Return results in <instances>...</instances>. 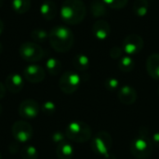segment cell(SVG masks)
Segmentation results:
<instances>
[{"mask_svg":"<svg viewBox=\"0 0 159 159\" xmlns=\"http://www.w3.org/2000/svg\"><path fill=\"white\" fill-rule=\"evenodd\" d=\"M48 41L55 51L65 53L73 48L75 36L68 27L55 26L48 33Z\"/></svg>","mask_w":159,"mask_h":159,"instance_id":"6da1fadb","label":"cell"},{"mask_svg":"<svg viewBox=\"0 0 159 159\" xmlns=\"http://www.w3.org/2000/svg\"><path fill=\"white\" fill-rule=\"evenodd\" d=\"M87 15L86 5L82 0H65L61 7V20L70 25L81 23Z\"/></svg>","mask_w":159,"mask_h":159,"instance_id":"7a4b0ae2","label":"cell"},{"mask_svg":"<svg viewBox=\"0 0 159 159\" xmlns=\"http://www.w3.org/2000/svg\"><path fill=\"white\" fill-rule=\"evenodd\" d=\"M65 135L72 142L86 143L91 139L92 131L87 123L83 121H73L66 127Z\"/></svg>","mask_w":159,"mask_h":159,"instance_id":"3957f363","label":"cell"},{"mask_svg":"<svg viewBox=\"0 0 159 159\" xmlns=\"http://www.w3.org/2000/svg\"><path fill=\"white\" fill-rule=\"evenodd\" d=\"M153 142L147 133H140L130 144V152L137 159H147L153 153Z\"/></svg>","mask_w":159,"mask_h":159,"instance_id":"277c9868","label":"cell"},{"mask_svg":"<svg viewBox=\"0 0 159 159\" xmlns=\"http://www.w3.org/2000/svg\"><path fill=\"white\" fill-rule=\"evenodd\" d=\"M81 83L80 75L73 71H67L61 75L59 80L60 89L65 94H73L75 93Z\"/></svg>","mask_w":159,"mask_h":159,"instance_id":"5b68a950","label":"cell"},{"mask_svg":"<svg viewBox=\"0 0 159 159\" xmlns=\"http://www.w3.org/2000/svg\"><path fill=\"white\" fill-rule=\"evenodd\" d=\"M20 57L28 62H35L44 57L43 48L35 42H24L19 48Z\"/></svg>","mask_w":159,"mask_h":159,"instance_id":"8992f818","label":"cell"},{"mask_svg":"<svg viewBox=\"0 0 159 159\" xmlns=\"http://www.w3.org/2000/svg\"><path fill=\"white\" fill-rule=\"evenodd\" d=\"M113 145V139L106 131L98 132L91 141V148L93 152L100 156H105L109 153Z\"/></svg>","mask_w":159,"mask_h":159,"instance_id":"52a82bcc","label":"cell"},{"mask_svg":"<svg viewBox=\"0 0 159 159\" xmlns=\"http://www.w3.org/2000/svg\"><path fill=\"white\" fill-rule=\"evenodd\" d=\"M14 139L19 143H25L29 142L33 137V128L31 124L26 121H16L11 129Z\"/></svg>","mask_w":159,"mask_h":159,"instance_id":"ba28073f","label":"cell"},{"mask_svg":"<svg viewBox=\"0 0 159 159\" xmlns=\"http://www.w3.org/2000/svg\"><path fill=\"white\" fill-rule=\"evenodd\" d=\"M121 47L124 50V53H126L129 56H132L140 53L143 50L144 47V41L141 35L131 34L127 35L123 39Z\"/></svg>","mask_w":159,"mask_h":159,"instance_id":"9c48e42d","label":"cell"},{"mask_svg":"<svg viewBox=\"0 0 159 159\" xmlns=\"http://www.w3.org/2000/svg\"><path fill=\"white\" fill-rule=\"evenodd\" d=\"M23 77L30 83H40L46 77L45 69L37 64H30L23 70Z\"/></svg>","mask_w":159,"mask_h":159,"instance_id":"30bf717a","label":"cell"},{"mask_svg":"<svg viewBox=\"0 0 159 159\" xmlns=\"http://www.w3.org/2000/svg\"><path fill=\"white\" fill-rule=\"evenodd\" d=\"M40 110L38 102L33 99H27L20 102L19 106V114L25 119H31L37 116Z\"/></svg>","mask_w":159,"mask_h":159,"instance_id":"8fae6325","label":"cell"},{"mask_svg":"<svg viewBox=\"0 0 159 159\" xmlns=\"http://www.w3.org/2000/svg\"><path fill=\"white\" fill-rule=\"evenodd\" d=\"M23 85H24V82H23L22 76L17 73L9 74L5 80L6 89L11 93L20 92L23 89Z\"/></svg>","mask_w":159,"mask_h":159,"instance_id":"7c38bea8","label":"cell"},{"mask_svg":"<svg viewBox=\"0 0 159 159\" xmlns=\"http://www.w3.org/2000/svg\"><path fill=\"white\" fill-rule=\"evenodd\" d=\"M118 100L120 102H122L125 105H131L133 104L138 98L137 91L130 86H123L119 89L118 94H117Z\"/></svg>","mask_w":159,"mask_h":159,"instance_id":"4fadbf2b","label":"cell"},{"mask_svg":"<svg viewBox=\"0 0 159 159\" xmlns=\"http://www.w3.org/2000/svg\"><path fill=\"white\" fill-rule=\"evenodd\" d=\"M111 33L110 24L103 20H96L92 25V34L99 40H105L109 37Z\"/></svg>","mask_w":159,"mask_h":159,"instance_id":"5bb4252c","label":"cell"},{"mask_svg":"<svg viewBox=\"0 0 159 159\" xmlns=\"http://www.w3.org/2000/svg\"><path fill=\"white\" fill-rule=\"evenodd\" d=\"M40 14L47 20H53L58 14V7L56 3L52 0L44 1L40 6Z\"/></svg>","mask_w":159,"mask_h":159,"instance_id":"9a60e30c","label":"cell"},{"mask_svg":"<svg viewBox=\"0 0 159 159\" xmlns=\"http://www.w3.org/2000/svg\"><path fill=\"white\" fill-rule=\"evenodd\" d=\"M146 70L152 78L159 80V53H153L147 58Z\"/></svg>","mask_w":159,"mask_h":159,"instance_id":"2e32d148","label":"cell"},{"mask_svg":"<svg viewBox=\"0 0 159 159\" xmlns=\"http://www.w3.org/2000/svg\"><path fill=\"white\" fill-rule=\"evenodd\" d=\"M108 7L102 0H92L90 3V12L94 18L105 17L108 14Z\"/></svg>","mask_w":159,"mask_h":159,"instance_id":"e0dca14e","label":"cell"},{"mask_svg":"<svg viewBox=\"0 0 159 159\" xmlns=\"http://www.w3.org/2000/svg\"><path fill=\"white\" fill-rule=\"evenodd\" d=\"M56 155L59 159H72L74 157V147L69 143H61L56 147Z\"/></svg>","mask_w":159,"mask_h":159,"instance_id":"ac0fdd59","label":"cell"},{"mask_svg":"<svg viewBox=\"0 0 159 159\" xmlns=\"http://www.w3.org/2000/svg\"><path fill=\"white\" fill-rule=\"evenodd\" d=\"M89 64H90V61H89V59L87 55L85 54H76L74 59H73V65L74 67L80 71V72H85L89 69Z\"/></svg>","mask_w":159,"mask_h":159,"instance_id":"d6986e66","label":"cell"},{"mask_svg":"<svg viewBox=\"0 0 159 159\" xmlns=\"http://www.w3.org/2000/svg\"><path fill=\"white\" fill-rule=\"evenodd\" d=\"M133 12L138 17H144L149 11L148 0H135L132 7Z\"/></svg>","mask_w":159,"mask_h":159,"instance_id":"ffe728a7","label":"cell"},{"mask_svg":"<svg viewBox=\"0 0 159 159\" xmlns=\"http://www.w3.org/2000/svg\"><path fill=\"white\" fill-rule=\"evenodd\" d=\"M46 69L51 75H58L62 69L61 62L56 58H49L46 62Z\"/></svg>","mask_w":159,"mask_h":159,"instance_id":"44dd1931","label":"cell"},{"mask_svg":"<svg viewBox=\"0 0 159 159\" xmlns=\"http://www.w3.org/2000/svg\"><path fill=\"white\" fill-rule=\"evenodd\" d=\"M11 6L17 14H24L31 8V0H12Z\"/></svg>","mask_w":159,"mask_h":159,"instance_id":"7402d4cb","label":"cell"},{"mask_svg":"<svg viewBox=\"0 0 159 159\" xmlns=\"http://www.w3.org/2000/svg\"><path fill=\"white\" fill-rule=\"evenodd\" d=\"M135 67V61L134 60L129 56V55H125L123 56L118 62V68L121 72L123 73H129L131 72Z\"/></svg>","mask_w":159,"mask_h":159,"instance_id":"603a6c76","label":"cell"},{"mask_svg":"<svg viewBox=\"0 0 159 159\" xmlns=\"http://www.w3.org/2000/svg\"><path fill=\"white\" fill-rule=\"evenodd\" d=\"M20 157L22 159H37L38 151L34 146L26 144L20 150Z\"/></svg>","mask_w":159,"mask_h":159,"instance_id":"cb8c5ba5","label":"cell"},{"mask_svg":"<svg viewBox=\"0 0 159 159\" xmlns=\"http://www.w3.org/2000/svg\"><path fill=\"white\" fill-rule=\"evenodd\" d=\"M31 38L35 43H42L48 39V33L42 28H36L31 32Z\"/></svg>","mask_w":159,"mask_h":159,"instance_id":"d4e9b609","label":"cell"},{"mask_svg":"<svg viewBox=\"0 0 159 159\" xmlns=\"http://www.w3.org/2000/svg\"><path fill=\"white\" fill-rule=\"evenodd\" d=\"M108 7L115 8V9H121L124 8L127 4L128 0H102Z\"/></svg>","mask_w":159,"mask_h":159,"instance_id":"484cf974","label":"cell"},{"mask_svg":"<svg viewBox=\"0 0 159 159\" xmlns=\"http://www.w3.org/2000/svg\"><path fill=\"white\" fill-rule=\"evenodd\" d=\"M40 108L42 113L45 114L46 116H52L56 112V105L53 102L50 101L45 102Z\"/></svg>","mask_w":159,"mask_h":159,"instance_id":"4316f807","label":"cell"},{"mask_svg":"<svg viewBox=\"0 0 159 159\" xmlns=\"http://www.w3.org/2000/svg\"><path fill=\"white\" fill-rule=\"evenodd\" d=\"M104 86L105 88L111 91V92H114V91H116L119 88V81L116 78V77H109L105 80V83H104Z\"/></svg>","mask_w":159,"mask_h":159,"instance_id":"83f0119b","label":"cell"},{"mask_svg":"<svg viewBox=\"0 0 159 159\" xmlns=\"http://www.w3.org/2000/svg\"><path fill=\"white\" fill-rule=\"evenodd\" d=\"M123 53H124V50L122 48V47H118V46H116V47H113L110 51H109V55L112 59H121L123 57Z\"/></svg>","mask_w":159,"mask_h":159,"instance_id":"f1b7e54d","label":"cell"},{"mask_svg":"<svg viewBox=\"0 0 159 159\" xmlns=\"http://www.w3.org/2000/svg\"><path fill=\"white\" fill-rule=\"evenodd\" d=\"M51 139H52V142L58 145V144H60V143H64V142H65L66 135H65V134H63V133H62V132H61V131H56V132H54V133L52 134Z\"/></svg>","mask_w":159,"mask_h":159,"instance_id":"f546056e","label":"cell"},{"mask_svg":"<svg viewBox=\"0 0 159 159\" xmlns=\"http://www.w3.org/2000/svg\"><path fill=\"white\" fill-rule=\"evenodd\" d=\"M19 149H20V146H19L18 143H12L8 146V151L11 154H16L19 151Z\"/></svg>","mask_w":159,"mask_h":159,"instance_id":"4dcf8cb0","label":"cell"},{"mask_svg":"<svg viewBox=\"0 0 159 159\" xmlns=\"http://www.w3.org/2000/svg\"><path fill=\"white\" fill-rule=\"evenodd\" d=\"M152 142H153V144L157 147L159 148V132H157L154 134L153 138H152Z\"/></svg>","mask_w":159,"mask_h":159,"instance_id":"1f68e13d","label":"cell"},{"mask_svg":"<svg viewBox=\"0 0 159 159\" xmlns=\"http://www.w3.org/2000/svg\"><path fill=\"white\" fill-rule=\"evenodd\" d=\"M6 86H5V84H3V83H1L0 82V101L5 97V95H6Z\"/></svg>","mask_w":159,"mask_h":159,"instance_id":"d6a6232c","label":"cell"},{"mask_svg":"<svg viewBox=\"0 0 159 159\" xmlns=\"http://www.w3.org/2000/svg\"><path fill=\"white\" fill-rule=\"evenodd\" d=\"M104 157V159H116V157L114 156V155H112V154H106L105 156H103Z\"/></svg>","mask_w":159,"mask_h":159,"instance_id":"836d02e7","label":"cell"},{"mask_svg":"<svg viewBox=\"0 0 159 159\" xmlns=\"http://www.w3.org/2000/svg\"><path fill=\"white\" fill-rule=\"evenodd\" d=\"M3 31H4V22H3V20L0 19V35H1V34L3 33Z\"/></svg>","mask_w":159,"mask_h":159,"instance_id":"e575fe53","label":"cell"},{"mask_svg":"<svg viewBox=\"0 0 159 159\" xmlns=\"http://www.w3.org/2000/svg\"><path fill=\"white\" fill-rule=\"evenodd\" d=\"M3 52V46H2V44L0 43V54Z\"/></svg>","mask_w":159,"mask_h":159,"instance_id":"d590c367","label":"cell"},{"mask_svg":"<svg viewBox=\"0 0 159 159\" xmlns=\"http://www.w3.org/2000/svg\"><path fill=\"white\" fill-rule=\"evenodd\" d=\"M3 4H4V0H0V7H2Z\"/></svg>","mask_w":159,"mask_h":159,"instance_id":"8d00e7d4","label":"cell"},{"mask_svg":"<svg viewBox=\"0 0 159 159\" xmlns=\"http://www.w3.org/2000/svg\"><path fill=\"white\" fill-rule=\"evenodd\" d=\"M2 114V106L0 105V115Z\"/></svg>","mask_w":159,"mask_h":159,"instance_id":"74e56055","label":"cell"},{"mask_svg":"<svg viewBox=\"0 0 159 159\" xmlns=\"http://www.w3.org/2000/svg\"><path fill=\"white\" fill-rule=\"evenodd\" d=\"M0 159H2V156H1V154H0Z\"/></svg>","mask_w":159,"mask_h":159,"instance_id":"f35d334b","label":"cell"},{"mask_svg":"<svg viewBox=\"0 0 159 159\" xmlns=\"http://www.w3.org/2000/svg\"><path fill=\"white\" fill-rule=\"evenodd\" d=\"M158 95H159V87H158Z\"/></svg>","mask_w":159,"mask_h":159,"instance_id":"ab89813d","label":"cell"}]
</instances>
